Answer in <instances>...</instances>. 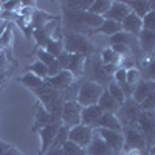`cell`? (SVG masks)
<instances>
[{
  "label": "cell",
  "instance_id": "1",
  "mask_svg": "<svg viewBox=\"0 0 155 155\" xmlns=\"http://www.w3.org/2000/svg\"><path fill=\"white\" fill-rule=\"evenodd\" d=\"M62 47H64V51H67V53L81 54L84 58L95 54L96 51L95 45L84 34H78V33H64Z\"/></svg>",
  "mask_w": 155,
  "mask_h": 155
},
{
  "label": "cell",
  "instance_id": "2",
  "mask_svg": "<svg viewBox=\"0 0 155 155\" xmlns=\"http://www.w3.org/2000/svg\"><path fill=\"white\" fill-rule=\"evenodd\" d=\"M82 74L87 78L85 81L96 82V84L102 85L104 88L113 81L112 76H109V74L104 71V64L101 62V59H99L98 54H92V56H87V58H85Z\"/></svg>",
  "mask_w": 155,
  "mask_h": 155
},
{
  "label": "cell",
  "instance_id": "3",
  "mask_svg": "<svg viewBox=\"0 0 155 155\" xmlns=\"http://www.w3.org/2000/svg\"><path fill=\"white\" fill-rule=\"evenodd\" d=\"M104 92V87L96 84V82H92V81H82V84L79 85L76 92V102L79 104L81 107H87V106H93V104H98V99L99 96Z\"/></svg>",
  "mask_w": 155,
  "mask_h": 155
},
{
  "label": "cell",
  "instance_id": "4",
  "mask_svg": "<svg viewBox=\"0 0 155 155\" xmlns=\"http://www.w3.org/2000/svg\"><path fill=\"white\" fill-rule=\"evenodd\" d=\"M140 112H141V110H140V106L137 104L132 98H127L123 104L120 106V109H118V112L115 113V116H116V118H118V121L121 123L123 129H126V127L135 126Z\"/></svg>",
  "mask_w": 155,
  "mask_h": 155
},
{
  "label": "cell",
  "instance_id": "5",
  "mask_svg": "<svg viewBox=\"0 0 155 155\" xmlns=\"http://www.w3.org/2000/svg\"><path fill=\"white\" fill-rule=\"evenodd\" d=\"M81 110H82V107L74 99L64 101L62 110H61V124L67 126L68 129L81 124Z\"/></svg>",
  "mask_w": 155,
  "mask_h": 155
},
{
  "label": "cell",
  "instance_id": "6",
  "mask_svg": "<svg viewBox=\"0 0 155 155\" xmlns=\"http://www.w3.org/2000/svg\"><path fill=\"white\" fill-rule=\"evenodd\" d=\"M56 61L61 64L62 70H68L76 76H82V70H84V62L85 58L81 54H70L67 51H62V53L56 58Z\"/></svg>",
  "mask_w": 155,
  "mask_h": 155
},
{
  "label": "cell",
  "instance_id": "7",
  "mask_svg": "<svg viewBox=\"0 0 155 155\" xmlns=\"http://www.w3.org/2000/svg\"><path fill=\"white\" fill-rule=\"evenodd\" d=\"M93 129L90 126H84V124H78L68 129V141L78 144L82 149H87V146L90 144V141L93 138Z\"/></svg>",
  "mask_w": 155,
  "mask_h": 155
},
{
  "label": "cell",
  "instance_id": "8",
  "mask_svg": "<svg viewBox=\"0 0 155 155\" xmlns=\"http://www.w3.org/2000/svg\"><path fill=\"white\" fill-rule=\"evenodd\" d=\"M123 137H124L123 152L132 150V149H138V150H144L146 149V140H144L143 134H141L135 126L123 129Z\"/></svg>",
  "mask_w": 155,
  "mask_h": 155
},
{
  "label": "cell",
  "instance_id": "9",
  "mask_svg": "<svg viewBox=\"0 0 155 155\" xmlns=\"http://www.w3.org/2000/svg\"><path fill=\"white\" fill-rule=\"evenodd\" d=\"M95 132L102 138V141L112 149L115 155H118L123 152L124 147V137L123 132L118 130H109V129H95Z\"/></svg>",
  "mask_w": 155,
  "mask_h": 155
},
{
  "label": "cell",
  "instance_id": "10",
  "mask_svg": "<svg viewBox=\"0 0 155 155\" xmlns=\"http://www.w3.org/2000/svg\"><path fill=\"white\" fill-rule=\"evenodd\" d=\"M74 74L68 70H62L61 73H58L53 78H47V82L53 87L56 92H61V90H67L68 87H71L74 84Z\"/></svg>",
  "mask_w": 155,
  "mask_h": 155
},
{
  "label": "cell",
  "instance_id": "11",
  "mask_svg": "<svg viewBox=\"0 0 155 155\" xmlns=\"http://www.w3.org/2000/svg\"><path fill=\"white\" fill-rule=\"evenodd\" d=\"M129 12H130V9H129V6L126 5V2H115L113 0V2L110 3V8L107 9V12L102 16V19L121 23Z\"/></svg>",
  "mask_w": 155,
  "mask_h": 155
},
{
  "label": "cell",
  "instance_id": "12",
  "mask_svg": "<svg viewBox=\"0 0 155 155\" xmlns=\"http://www.w3.org/2000/svg\"><path fill=\"white\" fill-rule=\"evenodd\" d=\"M58 127H59V123H51V124L44 126L41 130H37L39 138H41V150H39V155H44L48 150L51 141H53V138L58 132Z\"/></svg>",
  "mask_w": 155,
  "mask_h": 155
},
{
  "label": "cell",
  "instance_id": "13",
  "mask_svg": "<svg viewBox=\"0 0 155 155\" xmlns=\"http://www.w3.org/2000/svg\"><path fill=\"white\" fill-rule=\"evenodd\" d=\"M92 129H109V130H118L123 132V126L118 121V118L113 115V113H102L99 118L93 123Z\"/></svg>",
  "mask_w": 155,
  "mask_h": 155
},
{
  "label": "cell",
  "instance_id": "14",
  "mask_svg": "<svg viewBox=\"0 0 155 155\" xmlns=\"http://www.w3.org/2000/svg\"><path fill=\"white\" fill-rule=\"evenodd\" d=\"M85 155H115L112 152V149L102 141V138L93 132V138L90 141V144L85 149Z\"/></svg>",
  "mask_w": 155,
  "mask_h": 155
},
{
  "label": "cell",
  "instance_id": "15",
  "mask_svg": "<svg viewBox=\"0 0 155 155\" xmlns=\"http://www.w3.org/2000/svg\"><path fill=\"white\" fill-rule=\"evenodd\" d=\"M121 30L127 34H130L132 37L138 36L140 31L143 30V20H141L138 16H135L134 12H129V14L124 17V20L121 22Z\"/></svg>",
  "mask_w": 155,
  "mask_h": 155
},
{
  "label": "cell",
  "instance_id": "16",
  "mask_svg": "<svg viewBox=\"0 0 155 155\" xmlns=\"http://www.w3.org/2000/svg\"><path fill=\"white\" fill-rule=\"evenodd\" d=\"M155 92V82L153 81H141L134 87V93H132V99L140 104L146 96H149L150 93Z\"/></svg>",
  "mask_w": 155,
  "mask_h": 155
},
{
  "label": "cell",
  "instance_id": "17",
  "mask_svg": "<svg viewBox=\"0 0 155 155\" xmlns=\"http://www.w3.org/2000/svg\"><path fill=\"white\" fill-rule=\"evenodd\" d=\"M140 39V47L143 54L152 56L153 48H155V31H149V30H141L140 34L137 36Z\"/></svg>",
  "mask_w": 155,
  "mask_h": 155
},
{
  "label": "cell",
  "instance_id": "18",
  "mask_svg": "<svg viewBox=\"0 0 155 155\" xmlns=\"http://www.w3.org/2000/svg\"><path fill=\"white\" fill-rule=\"evenodd\" d=\"M51 123H56L54 118L51 116V113H50L45 107L37 106V107H36V112H34V126H33V130L37 132V130H41L44 126L51 124ZM59 124H61V123H59Z\"/></svg>",
  "mask_w": 155,
  "mask_h": 155
},
{
  "label": "cell",
  "instance_id": "19",
  "mask_svg": "<svg viewBox=\"0 0 155 155\" xmlns=\"http://www.w3.org/2000/svg\"><path fill=\"white\" fill-rule=\"evenodd\" d=\"M102 115V110L99 109L98 104H93V106H87V107H82L81 110V124L84 126H90L92 127L93 123Z\"/></svg>",
  "mask_w": 155,
  "mask_h": 155
},
{
  "label": "cell",
  "instance_id": "20",
  "mask_svg": "<svg viewBox=\"0 0 155 155\" xmlns=\"http://www.w3.org/2000/svg\"><path fill=\"white\" fill-rule=\"evenodd\" d=\"M98 106L102 110V113H113L115 115L116 112H118V109H120V104L109 95V92L106 88H104V92H102V95L98 99Z\"/></svg>",
  "mask_w": 155,
  "mask_h": 155
},
{
  "label": "cell",
  "instance_id": "21",
  "mask_svg": "<svg viewBox=\"0 0 155 155\" xmlns=\"http://www.w3.org/2000/svg\"><path fill=\"white\" fill-rule=\"evenodd\" d=\"M126 5L129 6L130 12H134V14L138 16L140 19H143L149 11L155 9L153 2H126Z\"/></svg>",
  "mask_w": 155,
  "mask_h": 155
},
{
  "label": "cell",
  "instance_id": "22",
  "mask_svg": "<svg viewBox=\"0 0 155 155\" xmlns=\"http://www.w3.org/2000/svg\"><path fill=\"white\" fill-rule=\"evenodd\" d=\"M68 141V127L64 126V124H59L58 127V132L53 138V141H51V144L48 147V150H56V149H61L64 144H65ZM47 150V152H48Z\"/></svg>",
  "mask_w": 155,
  "mask_h": 155
},
{
  "label": "cell",
  "instance_id": "23",
  "mask_svg": "<svg viewBox=\"0 0 155 155\" xmlns=\"http://www.w3.org/2000/svg\"><path fill=\"white\" fill-rule=\"evenodd\" d=\"M118 31H121V23H116V22H112V20H106L104 19V22H102L96 30L90 31V33H92V34L99 33V34H106V36L110 37V36L116 34Z\"/></svg>",
  "mask_w": 155,
  "mask_h": 155
},
{
  "label": "cell",
  "instance_id": "24",
  "mask_svg": "<svg viewBox=\"0 0 155 155\" xmlns=\"http://www.w3.org/2000/svg\"><path fill=\"white\" fill-rule=\"evenodd\" d=\"M110 3H112V0H92V5L88 8V12L102 17L107 12V9L110 8Z\"/></svg>",
  "mask_w": 155,
  "mask_h": 155
},
{
  "label": "cell",
  "instance_id": "25",
  "mask_svg": "<svg viewBox=\"0 0 155 155\" xmlns=\"http://www.w3.org/2000/svg\"><path fill=\"white\" fill-rule=\"evenodd\" d=\"M92 0H73V2H62V8L64 11H88Z\"/></svg>",
  "mask_w": 155,
  "mask_h": 155
},
{
  "label": "cell",
  "instance_id": "26",
  "mask_svg": "<svg viewBox=\"0 0 155 155\" xmlns=\"http://www.w3.org/2000/svg\"><path fill=\"white\" fill-rule=\"evenodd\" d=\"M20 82L25 85V87H28V88H31L33 90V92H34V90L36 88H39V87H41L45 81L44 79H41V78H37L36 74H33V73H25L22 78H20Z\"/></svg>",
  "mask_w": 155,
  "mask_h": 155
},
{
  "label": "cell",
  "instance_id": "27",
  "mask_svg": "<svg viewBox=\"0 0 155 155\" xmlns=\"http://www.w3.org/2000/svg\"><path fill=\"white\" fill-rule=\"evenodd\" d=\"M132 39H134V37H132L130 34H127V33H124V31L121 30V31H118L116 34L110 36V45H126V47L130 48Z\"/></svg>",
  "mask_w": 155,
  "mask_h": 155
},
{
  "label": "cell",
  "instance_id": "28",
  "mask_svg": "<svg viewBox=\"0 0 155 155\" xmlns=\"http://www.w3.org/2000/svg\"><path fill=\"white\" fill-rule=\"evenodd\" d=\"M101 62L104 64V65H107V64H116V65H120L121 64V58L115 53V51L112 48H106L101 51V56H99Z\"/></svg>",
  "mask_w": 155,
  "mask_h": 155
},
{
  "label": "cell",
  "instance_id": "29",
  "mask_svg": "<svg viewBox=\"0 0 155 155\" xmlns=\"http://www.w3.org/2000/svg\"><path fill=\"white\" fill-rule=\"evenodd\" d=\"M47 53H50L54 59L64 51V47H62V39H50V42L45 45L44 48Z\"/></svg>",
  "mask_w": 155,
  "mask_h": 155
},
{
  "label": "cell",
  "instance_id": "30",
  "mask_svg": "<svg viewBox=\"0 0 155 155\" xmlns=\"http://www.w3.org/2000/svg\"><path fill=\"white\" fill-rule=\"evenodd\" d=\"M106 90H107V92H109V95L116 101V102H118V104L121 106L123 104V102L126 101V96H124V93L121 92V88H120V85L118 84H116V82H110L107 87H106Z\"/></svg>",
  "mask_w": 155,
  "mask_h": 155
},
{
  "label": "cell",
  "instance_id": "31",
  "mask_svg": "<svg viewBox=\"0 0 155 155\" xmlns=\"http://www.w3.org/2000/svg\"><path fill=\"white\" fill-rule=\"evenodd\" d=\"M28 71L30 73H33V74H36L37 78H41V79H47V65H44V64L41 62V61H36V62H33L31 65L28 67Z\"/></svg>",
  "mask_w": 155,
  "mask_h": 155
},
{
  "label": "cell",
  "instance_id": "32",
  "mask_svg": "<svg viewBox=\"0 0 155 155\" xmlns=\"http://www.w3.org/2000/svg\"><path fill=\"white\" fill-rule=\"evenodd\" d=\"M61 150H62V155H85V149L79 147L78 144L71 143V141H67L61 147Z\"/></svg>",
  "mask_w": 155,
  "mask_h": 155
},
{
  "label": "cell",
  "instance_id": "33",
  "mask_svg": "<svg viewBox=\"0 0 155 155\" xmlns=\"http://www.w3.org/2000/svg\"><path fill=\"white\" fill-rule=\"evenodd\" d=\"M140 81H141V71L138 68L132 67V68H127L126 70V84L135 87Z\"/></svg>",
  "mask_w": 155,
  "mask_h": 155
},
{
  "label": "cell",
  "instance_id": "34",
  "mask_svg": "<svg viewBox=\"0 0 155 155\" xmlns=\"http://www.w3.org/2000/svg\"><path fill=\"white\" fill-rule=\"evenodd\" d=\"M33 36H34V39H36V42H37V47H39V48H45V45L50 42V39H53V37H50L42 28L34 30V31H33Z\"/></svg>",
  "mask_w": 155,
  "mask_h": 155
},
{
  "label": "cell",
  "instance_id": "35",
  "mask_svg": "<svg viewBox=\"0 0 155 155\" xmlns=\"http://www.w3.org/2000/svg\"><path fill=\"white\" fill-rule=\"evenodd\" d=\"M138 106H140L141 112H153V109H155V92L150 93L149 96H146Z\"/></svg>",
  "mask_w": 155,
  "mask_h": 155
},
{
  "label": "cell",
  "instance_id": "36",
  "mask_svg": "<svg viewBox=\"0 0 155 155\" xmlns=\"http://www.w3.org/2000/svg\"><path fill=\"white\" fill-rule=\"evenodd\" d=\"M141 20H143V30L155 31V9L149 11Z\"/></svg>",
  "mask_w": 155,
  "mask_h": 155
},
{
  "label": "cell",
  "instance_id": "37",
  "mask_svg": "<svg viewBox=\"0 0 155 155\" xmlns=\"http://www.w3.org/2000/svg\"><path fill=\"white\" fill-rule=\"evenodd\" d=\"M11 41H12V30H11V25L6 23V27H5V30L2 33V48L9 47Z\"/></svg>",
  "mask_w": 155,
  "mask_h": 155
},
{
  "label": "cell",
  "instance_id": "38",
  "mask_svg": "<svg viewBox=\"0 0 155 155\" xmlns=\"http://www.w3.org/2000/svg\"><path fill=\"white\" fill-rule=\"evenodd\" d=\"M37 61H41V62L44 64V65H47V67H48L50 64L54 61V58L51 56L50 53H47V51H45L44 48H39V50H37Z\"/></svg>",
  "mask_w": 155,
  "mask_h": 155
},
{
  "label": "cell",
  "instance_id": "39",
  "mask_svg": "<svg viewBox=\"0 0 155 155\" xmlns=\"http://www.w3.org/2000/svg\"><path fill=\"white\" fill-rule=\"evenodd\" d=\"M61 71H62V67H61V64H59L56 59L47 67V76H48V78H53V76H56V74L61 73Z\"/></svg>",
  "mask_w": 155,
  "mask_h": 155
},
{
  "label": "cell",
  "instance_id": "40",
  "mask_svg": "<svg viewBox=\"0 0 155 155\" xmlns=\"http://www.w3.org/2000/svg\"><path fill=\"white\" fill-rule=\"evenodd\" d=\"M112 79H113V82H116L118 85H121V84H126V70H124L123 67H120L118 70H116V71L113 73Z\"/></svg>",
  "mask_w": 155,
  "mask_h": 155
},
{
  "label": "cell",
  "instance_id": "41",
  "mask_svg": "<svg viewBox=\"0 0 155 155\" xmlns=\"http://www.w3.org/2000/svg\"><path fill=\"white\" fill-rule=\"evenodd\" d=\"M5 68H6V58H5L3 53H0V73L6 71Z\"/></svg>",
  "mask_w": 155,
  "mask_h": 155
},
{
  "label": "cell",
  "instance_id": "42",
  "mask_svg": "<svg viewBox=\"0 0 155 155\" xmlns=\"http://www.w3.org/2000/svg\"><path fill=\"white\" fill-rule=\"evenodd\" d=\"M11 147V144H8V143H5V141H2L0 140V155H3L8 149Z\"/></svg>",
  "mask_w": 155,
  "mask_h": 155
},
{
  "label": "cell",
  "instance_id": "43",
  "mask_svg": "<svg viewBox=\"0 0 155 155\" xmlns=\"http://www.w3.org/2000/svg\"><path fill=\"white\" fill-rule=\"evenodd\" d=\"M3 155H23V153H20V152H19V150H17L14 146H11V147H9V149H8V150L3 153Z\"/></svg>",
  "mask_w": 155,
  "mask_h": 155
},
{
  "label": "cell",
  "instance_id": "44",
  "mask_svg": "<svg viewBox=\"0 0 155 155\" xmlns=\"http://www.w3.org/2000/svg\"><path fill=\"white\" fill-rule=\"evenodd\" d=\"M6 23L8 22H2V25H0V50H2V33H3V30L6 27Z\"/></svg>",
  "mask_w": 155,
  "mask_h": 155
},
{
  "label": "cell",
  "instance_id": "45",
  "mask_svg": "<svg viewBox=\"0 0 155 155\" xmlns=\"http://www.w3.org/2000/svg\"><path fill=\"white\" fill-rule=\"evenodd\" d=\"M44 155H62V150H61V149H56V150H48V152H45Z\"/></svg>",
  "mask_w": 155,
  "mask_h": 155
},
{
  "label": "cell",
  "instance_id": "46",
  "mask_svg": "<svg viewBox=\"0 0 155 155\" xmlns=\"http://www.w3.org/2000/svg\"><path fill=\"white\" fill-rule=\"evenodd\" d=\"M5 79H6V71L0 73V87H2V84L5 82Z\"/></svg>",
  "mask_w": 155,
  "mask_h": 155
},
{
  "label": "cell",
  "instance_id": "47",
  "mask_svg": "<svg viewBox=\"0 0 155 155\" xmlns=\"http://www.w3.org/2000/svg\"><path fill=\"white\" fill-rule=\"evenodd\" d=\"M0 14H2V2H0Z\"/></svg>",
  "mask_w": 155,
  "mask_h": 155
},
{
  "label": "cell",
  "instance_id": "48",
  "mask_svg": "<svg viewBox=\"0 0 155 155\" xmlns=\"http://www.w3.org/2000/svg\"><path fill=\"white\" fill-rule=\"evenodd\" d=\"M2 22H3V20H2V19H0V25H2Z\"/></svg>",
  "mask_w": 155,
  "mask_h": 155
},
{
  "label": "cell",
  "instance_id": "49",
  "mask_svg": "<svg viewBox=\"0 0 155 155\" xmlns=\"http://www.w3.org/2000/svg\"><path fill=\"white\" fill-rule=\"evenodd\" d=\"M118 155H124V153H123V152H121V153H118Z\"/></svg>",
  "mask_w": 155,
  "mask_h": 155
}]
</instances>
